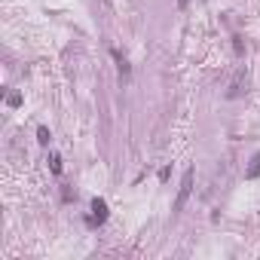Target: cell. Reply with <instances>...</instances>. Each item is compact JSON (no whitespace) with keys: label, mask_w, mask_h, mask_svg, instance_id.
Segmentation results:
<instances>
[{"label":"cell","mask_w":260,"mask_h":260,"mask_svg":"<svg viewBox=\"0 0 260 260\" xmlns=\"http://www.w3.org/2000/svg\"><path fill=\"white\" fill-rule=\"evenodd\" d=\"M49 169H52V175H61V156L58 153L49 156Z\"/></svg>","instance_id":"5"},{"label":"cell","mask_w":260,"mask_h":260,"mask_svg":"<svg viewBox=\"0 0 260 260\" xmlns=\"http://www.w3.org/2000/svg\"><path fill=\"white\" fill-rule=\"evenodd\" d=\"M172 178V169H169V165H162V169H159V181L165 184V181H169Z\"/></svg>","instance_id":"7"},{"label":"cell","mask_w":260,"mask_h":260,"mask_svg":"<svg viewBox=\"0 0 260 260\" xmlns=\"http://www.w3.org/2000/svg\"><path fill=\"white\" fill-rule=\"evenodd\" d=\"M193 178H196V169L190 165V169L184 172V178H181V190H178V199H175V211H184L187 199H190V193H193Z\"/></svg>","instance_id":"1"},{"label":"cell","mask_w":260,"mask_h":260,"mask_svg":"<svg viewBox=\"0 0 260 260\" xmlns=\"http://www.w3.org/2000/svg\"><path fill=\"white\" fill-rule=\"evenodd\" d=\"M187 3H190V0H178V6H187Z\"/></svg>","instance_id":"8"},{"label":"cell","mask_w":260,"mask_h":260,"mask_svg":"<svg viewBox=\"0 0 260 260\" xmlns=\"http://www.w3.org/2000/svg\"><path fill=\"white\" fill-rule=\"evenodd\" d=\"M37 141H40L43 147H46V144H49V141H52V135H49V129H46V126H40V129H37Z\"/></svg>","instance_id":"4"},{"label":"cell","mask_w":260,"mask_h":260,"mask_svg":"<svg viewBox=\"0 0 260 260\" xmlns=\"http://www.w3.org/2000/svg\"><path fill=\"white\" fill-rule=\"evenodd\" d=\"M245 178H248V181L260 178V150L254 153V159H251V165H248V172H245Z\"/></svg>","instance_id":"3"},{"label":"cell","mask_w":260,"mask_h":260,"mask_svg":"<svg viewBox=\"0 0 260 260\" xmlns=\"http://www.w3.org/2000/svg\"><path fill=\"white\" fill-rule=\"evenodd\" d=\"M107 221V202L104 199H92V215L86 218V224L89 227H101Z\"/></svg>","instance_id":"2"},{"label":"cell","mask_w":260,"mask_h":260,"mask_svg":"<svg viewBox=\"0 0 260 260\" xmlns=\"http://www.w3.org/2000/svg\"><path fill=\"white\" fill-rule=\"evenodd\" d=\"M6 104H9V107H21V95H18V92H12V95L6 98Z\"/></svg>","instance_id":"6"}]
</instances>
